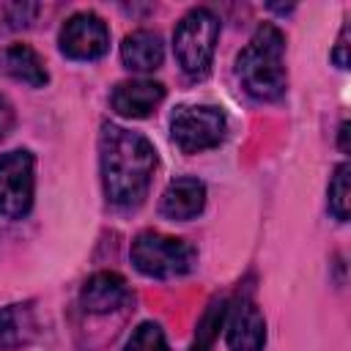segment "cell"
Instances as JSON below:
<instances>
[{"mask_svg":"<svg viewBox=\"0 0 351 351\" xmlns=\"http://www.w3.org/2000/svg\"><path fill=\"white\" fill-rule=\"evenodd\" d=\"M38 14V5H30V3H16V5H8V25L11 27H27Z\"/></svg>","mask_w":351,"mask_h":351,"instance_id":"cell-18","label":"cell"},{"mask_svg":"<svg viewBox=\"0 0 351 351\" xmlns=\"http://www.w3.org/2000/svg\"><path fill=\"white\" fill-rule=\"evenodd\" d=\"M337 143H340V151H343V154L351 151V148H348V121L340 123V129H337Z\"/></svg>","mask_w":351,"mask_h":351,"instance_id":"cell-21","label":"cell"},{"mask_svg":"<svg viewBox=\"0 0 351 351\" xmlns=\"http://www.w3.org/2000/svg\"><path fill=\"white\" fill-rule=\"evenodd\" d=\"M219 38V19L211 8H192L173 33V52L184 74L206 77Z\"/></svg>","mask_w":351,"mask_h":351,"instance_id":"cell-4","label":"cell"},{"mask_svg":"<svg viewBox=\"0 0 351 351\" xmlns=\"http://www.w3.org/2000/svg\"><path fill=\"white\" fill-rule=\"evenodd\" d=\"M129 285L118 271H96L93 277H88V282L80 291V304L85 313L93 315H104L112 313L118 307H123L129 302Z\"/></svg>","mask_w":351,"mask_h":351,"instance_id":"cell-10","label":"cell"},{"mask_svg":"<svg viewBox=\"0 0 351 351\" xmlns=\"http://www.w3.org/2000/svg\"><path fill=\"white\" fill-rule=\"evenodd\" d=\"M225 313H228V299H214L206 313L200 315L197 321V329H195V340L189 346V351H211L217 337H219V329L225 324Z\"/></svg>","mask_w":351,"mask_h":351,"instance_id":"cell-15","label":"cell"},{"mask_svg":"<svg viewBox=\"0 0 351 351\" xmlns=\"http://www.w3.org/2000/svg\"><path fill=\"white\" fill-rule=\"evenodd\" d=\"M99 165L107 200L118 208H134L148 195L156 151L148 137L115 123H104L99 134Z\"/></svg>","mask_w":351,"mask_h":351,"instance_id":"cell-1","label":"cell"},{"mask_svg":"<svg viewBox=\"0 0 351 351\" xmlns=\"http://www.w3.org/2000/svg\"><path fill=\"white\" fill-rule=\"evenodd\" d=\"M197 261L195 247L186 239H176L159 230H143L132 241V263L140 274L154 280H173L192 271Z\"/></svg>","mask_w":351,"mask_h":351,"instance_id":"cell-3","label":"cell"},{"mask_svg":"<svg viewBox=\"0 0 351 351\" xmlns=\"http://www.w3.org/2000/svg\"><path fill=\"white\" fill-rule=\"evenodd\" d=\"M0 71L30 88H44L49 80L41 55L27 44H8L0 49Z\"/></svg>","mask_w":351,"mask_h":351,"instance_id":"cell-13","label":"cell"},{"mask_svg":"<svg viewBox=\"0 0 351 351\" xmlns=\"http://www.w3.org/2000/svg\"><path fill=\"white\" fill-rule=\"evenodd\" d=\"M165 101V85L154 80H123L112 88L110 104L123 118H148Z\"/></svg>","mask_w":351,"mask_h":351,"instance_id":"cell-9","label":"cell"},{"mask_svg":"<svg viewBox=\"0 0 351 351\" xmlns=\"http://www.w3.org/2000/svg\"><path fill=\"white\" fill-rule=\"evenodd\" d=\"M203 206H206V184L200 178L184 176L167 184V189L162 192L159 211L167 219L186 222V219H195L203 211Z\"/></svg>","mask_w":351,"mask_h":351,"instance_id":"cell-11","label":"cell"},{"mask_svg":"<svg viewBox=\"0 0 351 351\" xmlns=\"http://www.w3.org/2000/svg\"><path fill=\"white\" fill-rule=\"evenodd\" d=\"M14 123H16V112H14V104L0 93V140L5 137V134H11V129H14Z\"/></svg>","mask_w":351,"mask_h":351,"instance_id":"cell-20","label":"cell"},{"mask_svg":"<svg viewBox=\"0 0 351 351\" xmlns=\"http://www.w3.org/2000/svg\"><path fill=\"white\" fill-rule=\"evenodd\" d=\"M225 335L230 351H263L266 346V321L258 304L250 296L228 304L225 313Z\"/></svg>","mask_w":351,"mask_h":351,"instance_id":"cell-8","label":"cell"},{"mask_svg":"<svg viewBox=\"0 0 351 351\" xmlns=\"http://www.w3.org/2000/svg\"><path fill=\"white\" fill-rule=\"evenodd\" d=\"M38 335V315L33 302H16L0 310V351H19Z\"/></svg>","mask_w":351,"mask_h":351,"instance_id":"cell-12","label":"cell"},{"mask_svg":"<svg viewBox=\"0 0 351 351\" xmlns=\"http://www.w3.org/2000/svg\"><path fill=\"white\" fill-rule=\"evenodd\" d=\"M228 134V118L211 104H181L170 118V137L181 154L217 148Z\"/></svg>","mask_w":351,"mask_h":351,"instance_id":"cell-5","label":"cell"},{"mask_svg":"<svg viewBox=\"0 0 351 351\" xmlns=\"http://www.w3.org/2000/svg\"><path fill=\"white\" fill-rule=\"evenodd\" d=\"M123 351H167V340H165L162 326L154 321H143L132 332V337L126 340Z\"/></svg>","mask_w":351,"mask_h":351,"instance_id":"cell-17","label":"cell"},{"mask_svg":"<svg viewBox=\"0 0 351 351\" xmlns=\"http://www.w3.org/2000/svg\"><path fill=\"white\" fill-rule=\"evenodd\" d=\"M58 44L71 60H99L110 49V27L99 14L80 11L63 22Z\"/></svg>","mask_w":351,"mask_h":351,"instance_id":"cell-7","label":"cell"},{"mask_svg":"<svg viewBox=\"0 0 351 351\" xmlns=\"http://www.w3.org/2000/svg\"><path fill=\"white\" fill-rule=\"evenodd\" d=\"M121 60L132 71H154L165 60V44L154 30H134L121 44Z\"/></svg>","mask_w":351,"mask_h":351,"instance_id":"cell-14","label":"cell"},{"mask_svg":"<svg viewBox=\"0 0 351 351\" xmlns=\"http://www.w3.org/2000/svg\"><path fill=\"white\" fill-rule=\"evenodd\" d=\"M348 173H351V165L348 162L337 165L335 173H332V178H329V189H326V195H329V214L335 219H340V222L348 219V206H351Z\"/></svg>","mask_w":351,"mask_h":351,"instance_id":"cell-16","label":"cell"},{"mask_svg":"<svg viewBox=\"0 0 351 351\" xmlns=\"http://www.w3.org/2000/svg\"><path fill=\"white\" fill-rule=\"evenodd\" d=\"M236 77L258 101H274L285 93V36L277 25H261L236 58Z\"/></svg>","mask_w":351,"mask_h":351,"instance_id":"cell-2","label":"cell"},{"mask_svg":"<svg viewBox=\"0 0 351 351\" xmlns=\"http://www.w3.org/2000/svg\"><path fill=\"white\" fill-rule=\"evenodd\" d=\"M36 195V159L30 151L16 148L0 156V214L22 219L33 208Z\"/></svg>","mask_w":351,"mask_h":351,"instance_id":"cell-6","label":"cell"},{"mask_svg":"<svg viewBox=\"0 0 351 351\" xmlns=\"http://www.w3.org/2000/svg\"><path fill=\"white\" fill-rule=\"evenodd\" d=\"M332 60L337 69H348V25L340 27V36H337V44L332 49Z\"/></svg>","mask_w":351,"mask_h":351,"instance_id":"cell-19","label":"cell"}]
</instances>
